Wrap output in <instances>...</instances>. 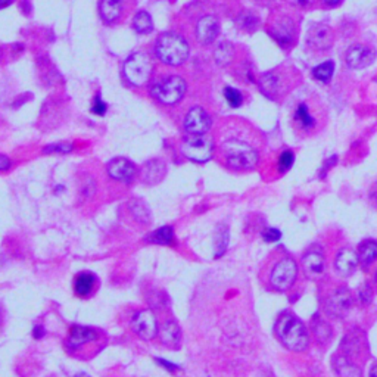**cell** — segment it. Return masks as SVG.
Returning a JSON list of instances; mask_svg holds the SVG:
<instances>
[{"mask_svg": "<svg viewBox=\"0 0 377 377\" xmlns=\"http://www.w3.org/2000/svg\"><path fill=\"white\" fill-rule=\"evenodd\" d=\"M374 287L377 289V269H376V273H374Z\"/></svg>", "mask_w": 377, "mask_h": 377, "instance_id": "obj_50", "label": "cell"}, {"mask_svg": "<svg viewBox=\"0 0 377 377\" xmlns=\"http://www.w3.org/2000/svg\"><path fill=\"white\" fill-rule=\"evenodd\" d=\"M369 377H377V362H374V364L371 365L370 373H369Z\"/></svg>", "mask_w": 377, "mask_h": 377, "instance_id": "obj_47", "label": "cell"}, {"mask_svg": "<svg viewBox=\"0 0 377 377\" xmlns=\"http://www.w3.org/2000/svg\"><path fill=\"white\" fill-rule=\"evenodd\" d=\"M295 119L299 121V123L302 124L304 128L309 130V128H313L316 126V121L313 118V115L309 114V110H308V106L305 104H301L298 106L296 109V114H295Z\"/></svg>", "mask_w": 377, "mask_h": 377, "instance_id": "obj_32", "label": "cell"}, {"mask_svg": "<svg viewBox=\"0 0 377 377\" xmlns=\"http://www.w3.org/2000/svg\"><path fill=\"white\" fill-rule=\"evenodd\" d=\"M291 3H295V5H299V6H307L313 2V0H289Z\"/></svg>", "mask_w": 377, "mask_h": 377, "instance_id": "obj_45", "label": "cell"}, {"mask_svg": "<svg viewBox=\"0 0 377 377\" xmlns=\"http://www.w3.org/2000/svg\"><path fill=\"white\" fill-rule=\"evenodd\" d=\"M164 175H165V165L162 161L153 160L145 164V167H143V180H145V183H149V184L158 183L160 180H162Z\"/></svg>", "mask_w": 377, "mask_h": 377, "instance_id": "obj_26", "label": "cell"}, {"mask_svg": "<svg viewBox=\"0 0 377 377\" xmlns=\"http://www.w3.org/2000/svg\"><path fill=\"white\" fill-rule=\"evenodd\" d=\"M335 270L336 273L347 279V277L352 276L356 273L358 267V257H357V251H354L352 248H340L339 252L335 257Z\"/></svg>", "mask_w": 377, "mask_h": 377, "instance_id": "obj_15", "label": "cell"}, {"mask_svg": "<svg viewBox=\"0 0 377 377\" xmlns=\"http://www.w3.org/2000/svg\"><path fill=\"white\" fill-rule=\"evenodd\" d=\"M160 338H161L164 345H167L170 348H177L180 345V340H182L180 327L177 326L175 321L170 320L161 327Z\"/></svg>", "mask_w": 377, "mask_h": 377, "instance_id": "obj_24", "label": "cell"}, {"mask_svg": "<svg viewBox=\"0 0 377 377\" xmlns=\"http://www.w3.org/2000/svg\"><path fill=\"white\" fill-rule=\"evenodd\" d=\"M373 289H371V286L369 283H364L361 287H360V291H358V298H360V301L361 304H370L371 302V299H373Z\"/></svg>", "mask_w": 377, "mask_h": 377, "instance_id": "obj_37", "label": "cell"}, {"mask_svg": "<svg viewBox=\"0 0 377 377\" xmlns=\"http://www.w3.org/2000/svg\"><path fill=\"white\" fill-rule=\"evenodd\" d=\"M130 211L135 214L136 220L140 221V223H146V221H149V209L143 202L136 201L135 199V201L130 204Z\"/></svg>", "mask_w": 377, "mask_h": 377, "instance_id": "obj_33", "label": "cell"}, {"mask_svg": "<svg viewBox=\"0 0 377 377\" xmlns=\"http://www.w3.org/2000/svg\"><path fill=\"white\" fill-rule=\"evenodd\" d=\"M227 245H229V229L226 226H221L217 231V236H215V253L214 257L215 258H220L223 257L226 249H227Z\"/></svg>", "mask_w": 377, "mask_h": 377, "instance_id": "obj_31", "label": "cell"}, {"mask_svg": "<svg viewBox=\"0 0 377 377\" xmlns=\"http://www.w3.org/2000/svg\"><path fill=\"white\" fill-rule=\"evenodd\" d=\"M123 74L127 83L136 87H143L149 83L152 75V62L145 52L130 55L123 65Z\"/></svg>", "mask_w": 377, "mask_h": 377, "instance_id": "obj_7", "label": "cell"}, {"mask_svg": "<svg viewBox=\"0 0 377 377\" xmlns=\"http://www.w3.org/2000/svg\"><path fill=\"white\" fill-rule=\"evenodd\" d=\"M149 243H155V245H164V246H174V230L171 226H164L148 236L146 239Z\"/></svg>", "mask_w": 377, "mask_h": 377, "instance_id": "obj_27", "label": "cell"}, {"mask_svg": "<svg viewBox=\"0 0 377 377\" xmlns=\"http://www.w3.org/2000/svg\"><path fill=\"white\" fill-rule=\"evenodd\" d=\"M293 161H295V155H293L292 151L282 152L280 158H279V162H277V165H279V171L280 173L289 171L291 167L293 165Z\"/></svg>", "mask_w": 377, "mask_h": 377, "instance_id": "obj_36", "label": "cell"}, {"mask_svg": "<svg viewBox=\"0 0 377 377\" xmlns=\"http://www.w3.org/2000/svg\"><path fill=\"white\" fill-rule=\"evenodd\" d=\"M299 265L292 255L283 248H277L264 269V283L273 292L284 293L295 286Z\"/></svg>", "mask_w": 377, "mask_h": 377, "instance_id": "obj_1", "label": "cell"}, {"mask_svg": "<svg viewBox=\"0 0 377 377\" xmlns=\"http://www.w3.org/2000/svg\"><path fill=\"white\" fill-rule=\"evenodd\" d=\"M323 2H325L327 6H336L338 3L342 2V0H323Z\"/></svg>", "mask_w": 377, "mask_h": 377, "instance_id": "obj_48", "label": "cell"}, {"mask_svg": "<svg viewBox=\"0 0 377 377\" xmlns=\"http://www.w3.org/2000/svg\"><path fill=\"white\" fill-rule=\"evenodd\" d=\"M153 50L157 59L168 66L183 65L187 61L188 55H191V48H188L186 39L171 31L162 32L155 41Z\"/></svg>", "mask_w": 377, "mask_h": 377, "instance_id": "obj_3", "label": "cell"}, {"mask_svg": "<svg viewBox=\"0 0 377 377\" xmlns=\"http://www.w3.org/2000/svg\"><path fill=\"white\" fill-rule=\"evenodd\" d=\"M320 304L326 317L340 320L354 307V295L347 286L331 284L320 295Z\"/></svg>", "mask_w": 377, "mask_h": 377, "instance_id": "obj_4", "label": "cell"}, {"mask_svg": "<svg viewBox=\"0 0 377 377\" xmlns=\"http://www.w3.org/2000/svg\"><path fill=\"white\" fill-rule=\"evenodd\" d=\"M311 334L318 343H327L334 336V330H331V326L326 318L314 316L311 320Z\"/></svg>", "mask_w": 377, "mask_h": 377, "instance_id": "obj_25", "label": "cell"}, {"mask_svg": "<svg viewBox=\"0 0 377 377\" xmlns=\"http://www.w3.org/2000/svg\"><path fill=\"white\" fill-rule=\"evenodd\" d=\"M239 22H240V27L242 28H245L248 31H253L255 27H257L258 19L255 18L252 14H243V15H240Z\"/></svg>", "mask_w": 377, "mask_h": 377, "instance_id": "obj_38", "label": "cell"}, {"mask_svg": "<svg viewBox=\"0 0 377 377\" xmlns=\"http://www.w3.org/2000/svg\"><path fill=\"white\" fill-rule=\"evenodd\" d=\"M186 90L187 83L180 75H167L151 86L152 97L165 106H173L179 104L184 97Z\"/></svg>", "mask_w": 377, "mask_h": 377, "instance_id": "obj_6", "label": "cell"}, {"mask_svg": "<svg viewBox=\"0 0 377 377\" xmlns=\"http://www.w3.org/2000/svg\"><path fill=\"white\" fill-rule=\"evenodd\" d=\"M220 35V22L214 15H206L202 17L197 21L196 24V39L197 41L204 44V46H208Z\"/></svg>", "mask_w": 377, "mask_h": 377, "instance_id": "obj_16", "label": "cell"}, {"mask_svg": "<svg viewBox=\"0 0 377 377\" xmlns=\"http://www.w3.org/2000/svg\"><path fill=\"white\" fill-rule=\"evenodd\" d=\"M32 336H35V339H41L44 336V329L41 326H36L32 330Z\"/></svg>", "mask_w": 377, "mask_h": 377, "instance_id": "obj_43", "label": "cell"}, {"mask_svg": "<svg viewBox=\"0 0 377 377\" xmlns=\"http://www.w3.org/2000/svg\"><path fill=\"white\" fill-rule=\"evenodd\" d=\"M376 58V52L374 49L369 46H362V44H357V46H352L347 52V64L349 65V68L354 70H361L369 66Z\"/></svg>", "mask_w": 377, "mask_h": 377, "instance_id": "obj_17", "label": "cell"}, {"mask_svg": "<svg viewBox=\"0 0 377 377\" xmlns=\"http://www.w3.org/2000/svg\"><path fill=\"white\" fill-rule=\"evenodd\" d=\"M370 201L377 206V184L370 191Z\"/></svg>", "mask_w": 377, "mask_h": 377, "instance_id": "obj_44", "label": "cell"}, {"mask_svg": "<svg viewBox=\"0 0 377 377\" xmlns=\"http://www.w3.org/2000/svg\"><path fill=\"white\" fill-rule=\"evenodd\" d=\"M270 35L282 48H289L296 40L295 22L291 18L282 17L271 26Z\"/></svg>", "mask_w": 377, "mask_h": 377, "instance_id": "obj_13", "label": "cell"}, {"mask_svg": "<svg viewBox=\"0 0 377 377\" xmlns=\"http://www.w3.org/2000/svg\"><path fill=\"white\" fill-rule=\"evenodd\" d=\"M2 58H3V53H2V49H0V62H2Z\"/></svg>", "mask_w": 377, "mask_h": 377, "instance_id": "obj_51", "label": "cell"}, {"mask_svg": "<svg viewBox=\"0 0 377 377\" xmlns=\"http://www.w3.org/2000/svg\"><path fill=\"white\" fill-rule=\"evenodd\" d=\"M224 97L231 108H239L243 104V95L235 87L227 86L224 88Z\"/></svg>", "mask_w": 377, "mask_h": 377, "instance_id": "obj_34", "label": "cell"}, {"mask_svg": "<svg viewBox=\"0 0 377 377\" xmlns=\"http://www.w3.org/2000/svg\"><path fill=\"white\" fill-rule=\"evenodd\" d=\"M182 153L187 160L197 164H204L213 158L214 155V142L213 139L204 136L188 135L182 140Z\"/></svg>", "mask_w": 377, "mask_h": 377, "instance_id": "obj_8", "label": "cell"}, {"mask_svg": "<svg viewBox=\"0 0 377 377\" xmlns=\"http://www.w3.org/2000/svg\"><path fill=\"white\" fill-rule=\"evenodd\" d=\"M74 151V145L71 142H58L55 145H49L43 149L44 153H58V155H66Z\"/></svg>", "mask_w": 377, "mask_h": 377, "instance_id": "obj_35", "label": "cell"}, {"mask_svg": "<svg viewBox=\"0 0 377 377\" xmlns=\"http://www.w3.org/2000/svg\"><path fill=\"white\" fill-rule=\"evenodd\" d=\"M97 284V279L93 273H81L74 279V292L80 298H88L93 295Z\"/></svg>", "mask_w": 377, "mask_h": 377, "instance_id": "obj_22", "label": "cell"}, {"mask_svg": "<svg viewBox=\"0 0 377 377\" xmlns=\"http://www.w3.org/2000/svg\"><path fill=\"white\" fill-rule=\"evenodd\" d=\"M99 339H101V334L97 330L84 326H72L70 336L66 339V349L72 354L79 352L86 345H93Z\"/></svg>", "mask_w": 377, "mask_h": 377, "instance_id": "obj_11", "label": "cell"}, {"mask_svg": "<svg viewBox=\"0 0 377 377\" xmlns=\"http://www.w3.org/2000/svg\"><path fill=\"white\" fill-rule=\"evenodd\" d=\"M14 2H15V0H0V10L9 8Z\"/></svg>", "mask_w": 377, "mask_h": 377, "instance_id": "obj_46", "label": "cell"}, {"mask_svg": "<svg viewBox=\"0 0 377 377\" xmlns=\"http://www.w3.org/2000/svg\"><path fill=\"white\" fill-rule=\"evenodd\" d=\"M282 238V233L280 230H277L274 227H269V229H265L262 231V239L265 242H269V243H273V242H277V240H280Z\"/></svg>", "mask_w": 377, "mask_h": 377, "instance_id": "obj_40", "label": "cell"}, {"mask_svg": "<svg viewBox=\"0 0 377 377\" xmlns=\"http://www.w3.org/2000/svg\"><path fill=\"white\" fill-rule=\"evenodd\" d=\"M0 325H2V316H0Z\"/></svg>", "mask_w": 377, "mask_h": 377, "instance_id": "obj_52", "label": "cell"}, {"mask_svg": "<svg viewBox=\"0 0 377 377\" xmlns=\"http://www.w3.org/2000/svg\"><path fill=\"white\" fill-rule=\"evenodd\" d=\"M258 86H260V90L262 92V95L269 99H277V96L280 95V90H282L280 77H279V74H276L273 71L262 74Z\"/></svg>", "mask_w": 377, "mask_h": 377, "instance_id": "obj_21", "label": "cell"}, {"mask_svg": "<svg viewBox=\"0 0 377 377\" xmlns=\"http://www.w3.org/2000/svg\"><path fill=\"white\" fill-rule=\"evenodd\" d=\"M334 370L338 377H362V370L358 361L347 357L340 351L331 360Z\"/></svg>", "mask_w": 377, "mask_h": 377, "instance_id": "obj_18", "label": "cell"}, {"mask_svg": "<svg viewBox=\"0 0 377 377\" xmlns=\"http://www.w3.org/2000/svg\"><path fill=\"white\" fill-rule=\"evenodd\" d=\"M233 57H235V48H233V44L229 41L220 43V46L214 52V59L221 66L229 65Z\"/></svg>", "mask_w": 377, "mask_h": 377, "instance_id": "obj_29", "label": "cell"}, {"mask_svg": "<svg viewBox=\"0 0 377 377\" xmlns=\"http://www.w3.org/2000/svg\"><path fill=\"white\" fill-rule=\"evenodd\" d=\"M311 46L316 49H329L331 40H334V36H331V30L326 26H316L309 31V37H308Z\"/></svg>", "mask_w": 377, "mask_h": 377, "instance_id": "obj_23", "label": "cell"}, {"mask_svg": "<svg viewBox=\"0 0 377 377\" xmlns=\"http://www.w3.org/2000/svg\"><path fill=\"white\" fill-rule=\"evenodd\" d=\"M124 0H99V17L108 26H113L121 18Z\"/></svg>", "mask_w": 377, "mask_h": 377, "instance_id": "obj_19", "label": "cell"}, {"mask_svg": "<svg viewBox=\"0 0 377 377\" xmlns=\"http://www.w3.org/2000/svg\"><path fill=\"white\" fill-rule=\"evenodd\" d=\"M334 71H335V64L334 62H323L321 65L316 66L313 70V75L314 79L321 81V83H327L331 77H334Z\"/></svg>", "mask_w": 377, "mask_h": 377, "instance_id": "obj_30", "label": "cell"}, {"mask_svg": "<svg viewBox=\"0 0 377 377\" xmlns=\"http://www.w3.org/2000/svg\"><path fill=\"white\" fill-rule=\"evenodd\" d=\"M227 167L236 171H249L258 164V152L242 140H227L221 146Z\"/></svg>", "mask_w": 377, "mask_h": 377, "instance_id": "obj_5", "label": "cell"}, {"mask_svg": "<svg viewBox=\"0 0 377 377\" xmlns=\"http://www.w3.org/2000/svg\"><path fill=\"white\" fill-rule=\"evenodd\" d=\"M131 26L137 35H149L153 30V19L146 10H140V12H137L135 18H133Z\"/></svg>", "mask_w": 377, "mask_h": 377, "instance_id": "obj_28", "label": "cell"}, {"mask_svg": "<svg viewBox=\"0 0 377 377\" xmlns=\"http://www.w3.org/2000/svg\"><path fill=\"white\" fill-rule=\"evenodd\" d=\"M274 335L286 349L292 352H305L311 340L304 321L292 311L279 314L274 323Z\"/></svg>", "mask_w": 377, "mask_h": 377, "instance_id": "obj_2", "label": "cell"}, {"mask_svg": "<svg viewBox=\"0 0 377 377\" xmlns=\"http://www.w3.org/2000/svg\"><path fill=\"white\" fill-rule=\"evenodd\" d=\"M106 109H108V106H106V104L102 101L101 95H96L95 101H93V104H92V113H93L95 115L104 117V115L106 114Z\"/></svg>", "mask_w": 377, "mask_h": 377, "instance_id": "obj_39", "label": "cell"}, {"mask_svg": "<svg viewBox=\"0 0 377 377\" xmlns=\"http://www.w3.org/2000/svg\"><path fill=\"white\" fill-rule=\"evenodd\" d=\"M75 377H90V376L86 374V373H79V374H75Z\"/></svg>", "mask_w": 377, "mask_h": 377, "instance_id": "obj_49", "label": "cell"}, {"mask_svg": "<svg viewBox=\"0 0 377 377\" xmlns=\"http://www.w3.org/2000/svg\"><path fill=\"white\" fill-rule=\"evenodd\" d=\"M10 165H12V162H10V160L6 157V155L0 153V173L8 171L10 168Z\"/></svg>", "mask_w": 377, "mask_h": 377, "instance_id": "obj_41", "label": "cell"}, {"mask_svg": "<svg viewBox=\"0 0 377 377\" xmlns=\"http://www.w3.org/2000/svg\"><path fill=\"white\" fill-rule=\"evenodd\" d=\"M211 126H213V121L202 106L191 108L184 117V130L187 135L204 136L209 131Z\"/></svg>", "mask_w": 377, "mask_h": 377, "instance_id": "obj_10", "label": "cell"}, {"mask_svg": "<svg viewBox=\"0 0 377 377\" xmlns=\"http://www.w3.org/2000/svg\"><path fill=\"white\" fill-rule=\"evenodd\" d=\"M133 330L143 340H152L158 335V321L151 309L139 311L133 318Z\"/></svg>", "mask_w": 377, "mask_h": 377, "instance_id": "obj_12", "label": "cell"}, {"mask_svg": "<svg viewBox=\"0 0 377 377\" xmlns=\"http://www.w3.org/2000/svg\"><path fill=\"white\" fill-rule=\"evenodd\" d=\"M358 265L364 270L369 271L373 265L377 262V240L365 239L357 248Z\"/></svg>", "mask_w": 377, "mask_h": 377, "instance_id": "obj_20", "label": "cell"}, {"mask_svg": "<svg viewBox=\"0 0 377 377\" xmlns=\"http://www.w3.org/2000/svg\"><path fill=\"white\" fill-rule=\"evenodd\" d=\"M301 269L309 279H318L326 269V255L320 245H311L301 257Z\"/></svg>", "mask_w": 377, "mask_h": 377, "instance_id": "obj_9", "label": "cell"}, {"mask_svg": "<svg viewBox=\"0 0 377 377\" xmlns=\"http://www.w3.org/2000/svg\"><path fill=\"white\" fill-rule=\"evenodd\" d=\"M106 168L110 179L119 183H131L137 174L136 165L127 158H114L113 161H109Z\"/></svg>", "mask_w": 377, "mask_h": 377, "instance_id": "obj_14", "label": "cell"}, {"mask_svg": "<svg viewBox=\"0 0 377 377\" xmlns=\"http://www.w3.org/2000/svg\"><path fill=\"white\" fill-rule=\"evenodd\" d=\"M157 362H158V364H162V367H165V369L170 370V371H174V370L179 369V365H175V364L168 362V361H165V360H157Z\"/></svg>", "mask_w": 377, "mask_h": 377, "instance_id": "obj_42", "label": "cell"}]
</instances>
